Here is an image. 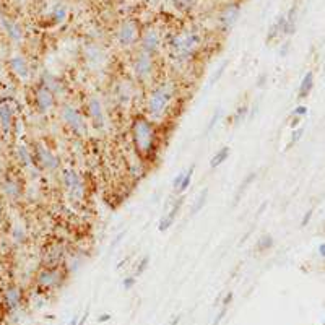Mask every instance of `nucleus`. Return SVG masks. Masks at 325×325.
<instances>
[{
  "label": "nucleus",
  "instance_id": "nucleus-1",
  "mask_svg": "<svg viewBox=\"0 0 325 325\" xmlns=\"http://www.w3.org/2000/svg\"><path fill=\"white\" fill-rule=\"evenodd\" d=\"M174 94H176L174 83L166 81V83H161L160 86H156L150 93V98H148V114L153 119H160L166 111H168L171 101L174 99Z\"/></svg>",
  "mask_w": 325,
  "mask_h": 325
},
{
  "label": "nucleus",
  "instance_id": "nucleus-2",
  "mask_svg": "<svg viewBox=\"0 0 325 325\" xmlns=\"http://www.w3.org/2000/svg\"><path fill=\"white\" fill-rule=\"evenodd\" d=\"M169 47H171V54H172V57H174V60L185 62V60H189L200 47V36L193 31L176 34V36L171 39Z\"/></svg>",
  "mask_w": 325,
  "mask_h": 325
},
{
  "label": "nucleus",
  "instance_id": "nucleus-3",
  "mask_svg": "<svg viewBox=\"0 0 325 325\" xmlns=\"http://www.w3.org/2000/svg\"><path fill=\"white\" fill-rule=\"evenodd\" d=\"M132 135H134V143H135V148L138 150V153L148 155L150 151L153 150L156 132H155L153 124L148 119H145V117H137L132 126Z\"/></svg>",
  "mask_w": 325,
  "mask_h": 325
},
{
  "label": "nucleus",
  "instance_id": "nucleus-4",
  "mask_svg": "<svg viewBox=\"0 0 325 325\" xmlns=\"http://www.w3.org/2000/svg\"><path fill=\"white\" fill-rule=\"evenodd\" d=\"M134 73L138 80H148L153 73V59L148 52H138L134 59Z\"/></svg>",
  "mask_w": 325,
  "mask_h": 325
},
{
  "label": "nucleus",
  "instance_id": "nucleus-5",
  "mask_svg": "<svg viewBox=\"0 0 325 325\" xmlns=\"http://www.w3.org/2000/svg\"><path fill=\"white\" fill-rule=\"evenodd\" d=\"M62 117H64L67 126L70 127L73 132H77L80 135H83L86 132V122H85V119H83V116L75 107L65 106L64 111H62Z\"/></svg>",
  "mask_w": 325,
  "mask_h": 325
},
{
  "label": "nucleus",
  "instance_id": "nucleus-6",
  "mask_svg": "<svg viewBox=\"0 0 325 325\" xmlns=\"http://www.w3.org/2000/svg\"><path fill=\"white\" fill-rule=\"evenodd\" d=\"M64 182H65V187L68 189V192L72 193L73 197H83L85 193V185H83L81 177L78 176L77 171L73 169H65L64 171Z\"/></svg>",
  "mask_w": 325,
  "mask_h": 325
},
{
  "label": "nucleus",
  "instance_id": "nucleus-7",
  "mask_svg": "<svg viewBox=\"0 0 325 325\" xmlns=\"http://www.w3.org/2000/svg\"><path fill=\"white\" fill-rule=\"evenodd\" d=\"M64 281V275L57 268H44L38 276V285L43 288H57Z\"/></svg>",
  "mask_w": 325,
  "mask_h": 325
},
{
  "label": "nucleus",
  "instance_id": "nucleus-8",
  "mask_svg": "<svg viewBox=\"0 0 325 325\" xmlns=\"http://www.w3.org/2000/svg\"><path fill=\"white\" fill-rule=\"evenodd\" d=\"M239 7L236 4H230V5H226L223 12L220 13V26L223 28L225 31L228 30H231V28L234 26V23L238 22V18H239Z\"/></svg>",
  "mask_w": 325,
  "mask_h": 325
},
{
  "label": "nucleus",
  "instance_id": "nucleus-9",
  "mask_svg": "<svg viewBox=\"0 0 325 325\" xmlns=\"http://www.w3.org/2000/svg\"><path fill=\"white\" fill-rule=\"evenodd\" d=\"M36 155H38V161L39 164L43 166L46 171H55L60 166L59 158L55 156L51 150H47L43 145H39L38 150H36Z\"/></svg>",
  "mask_w": 325,
  "mask_h": 325
},
{
  "label": "nucleus",
  "instance_id": "nucleus-10",
  "mask_svg": "<svg viewBox=\"0 0 325 325\" xmlns=\"http://www.w3.org/2000/svg\"><path fill=\"white\" fill-rule=\"evenodd\" d=\"M137 36H138V30L134 22H126L121 26L119 33H117V39H119L121 46L124 47L132 46L137 41Z\"/></svg>",
  "mask_w": 325,
  "mask_h": 325
},
{
  "label": "nucleus",
  "instance_id": "nucleus-11",
  "mask_svg": "<svg viewBox=\"0 0 325 325\" xmlns=\"http://www.w3.org/2000/svg\"><path fill=\"white\" fill-rule=\"evenodd\" d=\"M54 102H55V94L51 89H47L44 85H41L36 89V104L39 111L41 113H47V111L54 107Z\"/></svg>",
  "mask_w": 325,
  "mask_h": 325
},
{
  "label": "nucleus",
  "instance_id": "nucleus-12",
  "mask_svg": "<svg viewBox=\"0 0 325 325\" xmlns=\"http://www.w3.org/2000/svg\"><path fill=\"white\" fill-rule=\"evenodd\" d=\"M88 114L96 129L104 127V111H102L101 101L98 98H91L88 101Z\"/></svg>",
  "mask_w": 325,
  "mask_h": 325
},
{
  "label": "nucleus",
  "instance_id": "nucleus-13",
  "mask_svg": "<svg viewBox=\"0 0 325 325\" xmlns=\"http://www.w3.org/2000/svg\"><path fill=\"white\" fill-rule=\"evenodd\" d=\"M160 49V34L155 30H148L142 38V51L153 54Z\"/></svg>",
  "mask_w": 325,
  "mask_h": 325
},
{
  "label": "nucleus",
  "instance_id": "nucleus-14",
  "mask_svg": "<svg viewBox=\"0 0 325 325\" xmlns=\"http://www.w3.org/2000/svg\"><path fill=\"white\" fill-rule=\"evenodd\" d=\"M181 206H182V198H179L177 202L174 203V206H172V208L169 210L168 215H164V216L161 218L160 225H158V230H160L161 233H163V231H168L169 228H171L172 225H174L176 216H177L179 210H181Z\"/></svg>",
  "mask_w": 325,
  "mask_h": 325
},
{
  "label": "nucleus",
  "instance_id": "nucleus-15",
  "mask_svg": "<svg viewBox=\"0 0 325 325\" xmlns=\"http://www.w3.org/2000/svg\"><path fill=\"white\" fill-rule=\"evenodd\" d=\"M5 304L10 310H17L22 304V291L17 286H12L5 291Z\"/></svg>",
  "mask_w": 325,
  "mask_h": 325
},
{
  "label": "nucleus",
  "instance_id": "nucleus-16",
  "mask_svg": "<svg viewBox=\"0 0 325 325\" xmlns=\"http://www.w3.org/2000/svg\"><path fill=\"white\" fill-rule=\"evenodd\" d=\"M10 65H12V70L15 72L20 78H28L30 77V67H28L26 60L22 57V55H15L12 60H10Z\"/></svg>",
  "mask_w": 325,
  "mask_h": 325
},
{
  "label": "nucleus",
  "instance_id": "nucleus-17",
  "mask_svg": "<svg viewBox=\"0 0 325 325\" xmlns=\"http://www.w3.org/2000/svg\"><path fill=\"white\" fill-rule=\"evenodd\" d=\"M314 88V73L312 72H307L306 75L302 77L301 80V85H299V91H298V98L299 99H306L307 96L310 94Z\"/></svg>",
  "mask_w": 325,
  "mask_h": 325
},
{
  "label": "nucleus",
  "instance_id": "nucleus-18",
  "mask_svg": "<svg viewBox=\"0 0 325 325\" xmlns=\"http://www.w3.org/2000/svg\"><path fill=\"white\" fill-rule=\"evenodd\" d=\"M12 122H13L12 107H10L9 104H2V106H0V126H2V129H4L5 134L10 130Z\"/></svg>",
  "mask_w": 325,
  "mask_h": 325
},
{
  "label": "nucleus",
  "instance_id": "nucleus-19",
  "mask_svg": "<svg viewBox=\"0 0 325 325\" xmlns=\"http://www.w3.org/2000/svg\"><path fill=\"white\" fill-rule=\"evenodd\" d=\"M0 22H2V26L5 28L7 34H9V36H10L13 41H20V39L23 38L22 28H20L17 23H13V22H10V20H7V18H2Z\"/></svg>",
  "mask_w": 325,
  "mask_h": 325
},
{
  "label": "nucleus",
  "instance_id": "nucleus-20",
  "mask_svg": "<svg viewBox=\"0 0 325 325\" xmlns=\"http://www.w3.org/2000/svg\"><path fill=\"white\" fill-rule=\"evenodd\" d=\"M43 85L47 88V89H51V91L54 94H59L64 91V86H62V83L54 77V75L51 73H44L43 75Z\"/></svg>",
  "mask_w": 325,
  "mask_h": 325
},
{
  "label": "nucleus",
  "instance_id": "nucleus-21",
  "mask_svg": "<svg viewBox=\"0 0 325 325\" xmlns=\"http://www.w3.org/2000/svg\"><path fill=\"white\" fill-rule=\"evenodd\" d=\"M283 30H285V15H280L278 18H276V22L270 26V30H268L267 43H272L278 34H283Z\"/></svg>",
  "mask_w": 325,
  "mask_h": 325
},
{
  "label": "nucleus",
  "instance_id": "nucleus-22",
  "mask_svg": "<svg viewBox=\"0 0 325 325\" xmlns=\"http://www.w3.org/2000/svg\"><path fill=\"white\" fill-rule=\"evenodd\" d=\"M228 156H230V147H223V148H220L215 155H213L211 158V161H210V168H218V166L223 164L226 160H228Z\"/></svg>",
  "mask_w": 325,
  "mask_h": 325
},
{
  "label": "nucleus",
  "instance_id": "nucleus-23",
  "mask_svg": "<svg viewBox=\"0 0 325 325\" xmlns=\"http://www.w3.org/2000/svg\"><path fill=\"white\" fill-rule=\"evenodd\" d=\"M275 244V241L273 238L270 236V234H264L262 238H259V241L255 243V251L257 252H267L268 249H272Z\"/></svg>",
  "mask_w": 325,
  "mask_h": 325
},
{
  "label": "nucleus",
  "instance_id": "nucleus-24",
  "mask_svg": "<svg viewBox=\"0 0 325 325\" xmlns=\"http://www.w3.org/2000/svg\"><path fill=\"white\" fill-rule=\"evenodd\" d=\"M294 28H296V7H293L285 17V30H283V34H293Z\"/></svg>",
  "mask_w": 325,
  "mask_h": 325
},
{
  "label": "nucleus",
  "instance_id": "nucleus-25",
  "mask_svg": "<svg viewBox=\"0 0 325 325\" xmlns=\"http://www.w3.org/2000/svg\"><path fill=\"white\" fill-rule=\"evenodd\" d=\"M206 198H208V189H203L198 193V197L195 198V202H193V205H192V210H190L192 215H197V213L203 208L205 203H206Z\"/></svg>",
  "mask_w": 325,
  "mask_h": 325
},
{
  "label": "nucleus",
  "instance_id": "nucleus-26",
  "mask_svg": "<svg viewBox=\"0 0 325 325\" xmlns=\"http://www.w3.org/2000/svg\"><path fill=\"white\" fill-rule=\"evenodd\" d=\"M4 192L10 198H17L20 195V185L15 181H5L4 182Z\"/></svg>",
  "mask_w": 325,
  "mask_h": 325
},
{
  "label": "nucleus",
  "instance_id": "nucleus-27",
  "mask_svg": "<svg viewBox=\"0 0 325 325\" xmlns=\"http://www.w3.org/2000/svg\"><path fill=\"white\" fill-rule=\"evenodd\" d=\"M172 4L177 10L181 12H190L197 5V0H172Z\"/></svg>",
  "mask_w": 325,
  "mask_h": 325
},
{
  "label": "nucleus",
  "instance_id": "nucleus-28",
  "mask_svg": "<svg viewBox=\"0 0 325 325\" xmlns=\"http://www.w3.org/2000/svg\"><path fill=\"white\" fill-rule=\"evenodd\" d=\"M67 18V7L65 5H57L52 12V20L55 23H62Z\"/></svg>",
  "mask_w": 325,
  "mask_h": 325
},
{
  "label": "nucleus",
  "instance_id": "nucleus-29",
  "mask_svg": "<svg viewBox=\"0 0 325 325\" xmlns=\"http://www.w3.org/2000/svg\"><path fill=\"white\" fill-rule=\"evenodd\" d=\"M193 169H195V166H190V168L184 172V179H182L181 187H179V192H185V190L189 189L190 181H192V176H193Z\"/></svg>",
  "mask_w": 325,
  "mask_h": 325
},
{
  "label": "nucleus",
  "instance_id": "nucleus-30",
  "mask_svg": "<svg viewBox=\"0 0 325 325\" xmlns=\"http://www.w3.org/2000/svg\"><path fill=\"white\" fill-rule=\"evenodd\" d=\"M17 153H18L20 161H22L25 166H31V155H30V151H28L26 147H18Z\"/></svg>",
  "mask_w": 325,
  "mask_h": 325
},
{
  "label": "nucleus",
  "instance_id": "nucleus-31",
  "mask_svg": "<svg viewBox=\"0 0 325 325\" xmlns=\"http://www.w3.org/2000/svg\"><path fill=\"white\" fill-rule=\"evenodd\" d=\"M150 265V257L148 255H145V257L140 259V262L137 264V270H135V276H140L142 273L147 272V268Z\"/></svg>",
  "mask_w": 325,
  "mask_h": 325
},
{
  "label": "nucleus",
  "instance_id": "nucleus-32",
  "mask_svg": "<svg viewBox=\"0 0 325 325\" xmlns=\"http://www.w3.org/2000/svg\"><path fill=\"white\" fill-rule=\"evenodd\" d=\"M255 177H257V174H255V172H251V174H249V176H247V177L244 179V182H243V184H241V187H239V190H238V193H236V198H234V200H236V202H238V200H239V197H241V193H244V190H246V187H247V185H249V184H251L252 181H254V179H255Z\"/></svg>",
  "mask_w": 325,
  "mask_h": 325
},
{
  "label": "nucleus",
  "instance_id": "nucleus-33",
  "mask_svg": "<svg viewBox=\"0 0 325 325\" xmlns=\"http://www.w3.org/2000/svg\"><path fill=\"white\" fill-rule=\"evenodd\" d=\"M246 114H247V107H246V106L239 107V109L236 111V114H234V124H241V122H243V119L246 117Z\"/></svg>",
  "mask_w": 325,
  "mask_h": 325
},
{
  "label": "nucleus",
  "instance_id": "nucleus-34",
  "mask_svg": "<svg viewBox=\"0 0 325 325\" xmlns=\"http://www.w3.org/2000/svg\"><path fill=\"white\" fill-rule=\"evenodd\" d=\"M226 65H228L226 62H223V64H221V67H220L218 70H216V73H215V75H213V77H211V80H210V85H213V83H215V81H218V80L221 78V75L225 73V68H226Z\"/></svg>",
  "mask_w": 325,
  "mask_h": 325
},
{
  "label": "nucleus",
  "instance_id": "nucleus-35",
  "mask_svg": "<svg viewBox=\"0 0 325 325\" xmlns=\"http://www.w3.org/2000/svg\"><path fill=\"white\" fill-rule=\"evenodd\" d=\"M13 239H15V243H22L25 239V233L20 226H15V230H13Z\"/></svg>",
  "mask_w": 325,
  "mask_h": 325
},
{
  "label": "nucleus",
  "instance_id": "nucleus-36",
  "mask_svg": "<svg viewBox=\"0 0 325 325\" xmlns=\"http://www.w3.org/2000/svg\"><path fill=\"white\" fill-rule=\"evenodd\" d=\"M135 283H137V276H127V278H124L122 285H124V288H126L127 291H129V289H132V288L135 286Z\"/></svg>",
  "mask_w": 325,
  "mask_h": 325
},
{
  "label": "nucleus",
  "instance_id": "nucleus-37",
  "mask_svg": "<svg viewBox=\"0 0 325 325\" xmlns=\"http://www.w3.org/2000/svg\"><path fill=\"white\" fill-rule=\"evenodd\" d=\"M220 117H221V111H216L215 114L211 116V119H210V124H208V127H206V132H210V130L216 126V122L220 121Z\"/></svg>",
  "mask_w": 325,
  "mask_h": 325
},
{
  "label": "nucleus",
  "instance_id": "nucleus-38",
  "mask_svg": "<svg viewBox=\"0 0 325 325\" xmlns=\"http://www.w3.org/2000/svg\"><path fill=\"white\" fill-rule=\"evenodd\" d=\"M182 179H184V172H179V174L174 177V181H172V187H174L176 190H179V187H181Z\"/></svg>",
  "mask_w": 325,
  "mask_h": 325
},
{
  "label": "nucleus",
  "instance_id": "nucleus-39",
  "mask_svg": "<svg viewBox=\"0 0 325 325\" xmlns=\"http://www.w3.org/2000/svg\"><path fill=\"white\" fill-rule=\"evenodd\" d=\"M226 312H228V307H225V306H221V310H220V314L215 317V320H213V323L211 325H218L220 322H221V319L226 315Z\"/></svg>",
  "mask_w": 325,
  "mask_h": 325
},
{
  "label": "nucleus",
  "instance_id": "nucleus-40",
  "mask_svg": "<svg viewBox=\"0 0 325 325\" xmlns=\"http://www.w3.org/2000/svg\"><path fill=\"white\" fill-rule=\"evenodd\" d=\"M296 117H301L304 114H307V107L306 106H298V107H294V113H293Z\"/></svg>",
  "mask_w": 325,
  "mask_h": 325
},
{
  "label": "nucleus",
  "instance_id": "nucleus-41",
  "mask_svg": "<svg viewBox=\"0 0 325 325\" xmlns=\"http://www.w3.org/2000/svg\"><path fill=\"white\" fill-rule=\"evenodd\" d=\"M233 301V293H226L225 294V298H223V302H221V306H225V307H230V304Z\"/></svg>",
  "mask_w": 325,
  "mask_h": 325
},
{
  "label": "nucleus",
  "instance_id": "nucleus-42",
  "mask_svg": "<svg viewBox=\"0 0 325 325\" xmlns=\"http://www.w3.org/2000/svg\"><path fill=\"white\" fill-rule=\"evenodd\" d=\"M111 319H113V315H111V314H99L98 315V323H106Z\"/></svg>",
  "mask_w": 325,
  "mask_h": 325
},
{
  "label": "nucleus",
  "instance_id": "nucleus-43",
  "mask_svg": "<svg viewBox=\"0 0 325 325\" xmlns=\"http://www.w3.org/2000/svg\"><path fill=\"white\" fill-rule=\"evenodd\" d=\"M310 216H312V210H309V211L306 213V215H304V218H302V221H301V225H302V226H306V225L309 223Z\"/></svg>",
  "mask_w": 325,
  "mask_h": 325
},
{
  "label": "nucleus",
  "instance_id": "nucleus-44",
  "mask_svg": "<svg viewBox=\"0 0 325 325\" xmlns=\"http://www.w3.org/2000/svg\"><path fill=\"white\" fill-rule=\"evenodd\" d=\"M301 135H302V130H296V132L293 134V140H291V143L289 145H293V143H296L301 138Z\"/></svg>",
  "mask_w": 325,
  "mask_h": 325
},
{
  "label": "nucleus",
  "instance_id": "nucleus-45",
  "mask_svg": "<svg viewBox=\"0 0 325 325\" xmlns=\"http://www.w3.org/2000/svg\"><path fill=\"white\" fill-rule=\"evenodd\" d=\"M88 315H89V312H88V310H86V312L83 314V317H81V319L78 320V323H77V325H85V322L88 320Z\"/></svg>",
  "mask_w": 325,
  "mask_h": 325
},
{
  "label": "nucleus",
  "instance_id": "nucleus-46",
  "mask_svg": "<svg viewBox=\"0 0 325 325\" xmlns=\"http://www.w3.org/2000/svg\"><path fill=\"white\" fill-rule=\"evenodd\" d=\"M319 254L322 255V257H325V243L319 246Z\"/></svg>",
  "mask_w": 325,
  "mask_h": 325
},
{
  "label": "nucleus",
  "instance_id": "nucleus-47",
  "mask_svg": "<svg viewBox=\"0 0 325 325\" xmlns=\"http://www.w3.org/2000/svg\"><path fill=\"white\" fill-rule=\"evenodd\" d=\"M78 323V317H73V319L68 322V325H77Z\"/></svg>",
  "mask_w": 325,
  "mask_h": 325
},
{
  "label": "nucleus",
  "instance_id": "nucleus-48",
  "mask_svg": "<svg viewBox=\"0 0 325 325\" xmlns=\"http://www.w3.org/2000/svg\"><path fill=\"white\" fill-rule=\"evenodd\" d=\"M179 319H181V317H179V315H177V317H174V319H172V322H171V325H177V323H179Z\"/></svg>",
  "mask_w": 325,
  "mask_h": 325
}]
</instances>
